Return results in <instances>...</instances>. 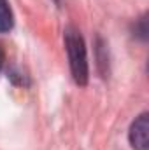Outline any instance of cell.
I'll return each mask as SVG.
<instances>
[{
    "label": "cell",
    "mask_w": 149,
    "mask_h": 150,
    "mask_svg": "<svg viewBox=\"0 0 149 150\" xmlns=\"http://www.w3.org/2000/svg\"><path fill=\"white\" fill-rule=\"evenodd\" d=\"M65 49L69 54V65L72 79L77 86H86L90 79V67H88V52L86 44L79 30L67 28L65 30Z\"/></svg>",
    "instance_id": "6da1fadb"
},
{
    "label": "cell",
    "mask_w": 149,
    "mask_h": 150,
    "mask_svg": "<svg viewBox=\"0 0 149 150\" xmlns=\"http://www.w3.org/2000/svg\"><path fill=\"white\" fill-rule=\"evenodd\" d=\"M128 140L133 150H149V113H140L130 126Z\"/></svg>",
    "instance_id": "7a4b0ae2"
},
{
    "label": "cell",
    "mask_w": 149,
    "mask_h": 150,
    "mask_svg": "<svg viewBox=\"0 0 149 150\" xmlns=\"http://www.w3.org/2000/svg\"><path fill=\"white\" fill-rule=\"evenodd\" d=\"M12 26H14V16L9 0H0V33L11 32Z\"/></svg>",
    "instance_id": "3957f363"
},
{
    "label": "cell",
    "mask_w": 149,
    "mask_h": 150,
    "mask_svg": "<svg viewBox=\"0 0 149 150\" xmlns=\"http://www.w3.org/2000/svg\"><path fill=\"white\" fill-rule=\"evenodd\" d=\"M97 59H98V68L102 77H107L109 74V52L105 47V42L102 38H97Z\"/></svg>",
    "instance_id": "277c9868"
},
{
    "label": "cell",
    "mask_w": 149,
    "mask_h": 150,
    "mask_svg": "<svg viewBox=\"0 0 149 150\" xmlns=\"http://www.w3.org/2000/svg\"><path fill=\"white\" fill-rule=\"evenodd\" d=\"M133 32H135V37H139L140 40H146V38H148V19H146V16H142V18L135 23Z\"/></svg>",
    "instance_id": "5b68a950"
},
{
    "label": "cell",
    "mask_w": 149,
    "mask_h": 150,
    "mask_svg": "<svg viewBox=\"0 0 149 150\" xmlns=\"http://www.w3.org/2000/svg\"><path fill=\"white\" fill-rule=\"evenodd\" d=\"M4 51H2V47H0V70H2V65H4Z\"/></svg>",
    "instance_id": "8992f818"
},
{
    "label": "cell",
    "mask_w": 149,
    "mask_h": 150,
    "mask_svg": "<svg viewBox=\"0 0 149 150\" xmlns=\"http://www.w3.org/2000/svg\"><path fill=\"white\" fill-rule=\"evenodd\" d=\"M56 2H60V0H56Z\"/></svg>",
    "instance_id": "52a82bcc"
}]
</instances>
